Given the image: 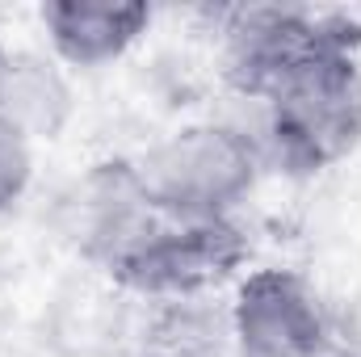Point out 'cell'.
<instances>
[{"mask_svg": "<svg viewBox=\"0 0 361 357\" xmlns=\"http://www.w3.org/2000/svg\"><path fill=\"white\" fill-rule=\"evenodd\" d=\"M265 105L273 160L294 177L336 169L361 147V63L357 38H336L294 63Z\"/></svg>", "mask_w": 361, "mask_h": 357, "instance_id": "1", "label": "cell"}, {"mask_svg": "<svg viewBox=\"0 0 361 357\" xmlns=\"http://www.w3.org/2000/svg\"><path fill=\"white\" fill-rule=\"evenodd\" d=\"M135 177L152 210L177 223L231 219L261 181V147L223 122H193L152 143Z\"/></svg>", "mask_w": 361, "mask_h": 357, "instance_id": "2", "label": "cell"}, {"mask_svg": "<svg viewBox=\"0 0 361 357\" xmlns=\"http://www.w3.org/2000/svg\"><path fill=\"white\" fill-rule=\"evenodd\" d=\"M248 261V236L235 219L177 223L156 219L114 265L105 269L114 286L135 298H206L231 282Z\"/></svg>", "mask_w": 361, "mask_h": 357, "instance_id": "3", "label": "cell"}, {"mask_svg": "<svg viewBox=\"0 0 361 357\" xmlns=\"http://www.w3.org/2000/svg\"><path fill=\"white\" fill-rule=\"evenodd\" d=\"M219 34H223L227 80L252 101H265L273 85L324 42H336V38L361 42L353 21L345 17H328L311 8H277V4L231 8Z\"/></svg>", "mask_w": 361, "mask_h": 357, "instance_id": "4", "label": "cell"}, {"mask_svg": "<svg viewBox=\"0 0 361 357\" xmlns=\"http://www.w3.org/2000/svg\"><path fill=\"white\" fill-rule=\"evenodd\" d=\"M227 315L240 357H324L332 337L315 286L281 265L244 273Z\"/></svg>", "mask_w": 361, "mask_h": 357, "instance_id": "5", "label": "cell"}, {"mask_svg": "<svg viewBox=\"0 0 361 357\" xmlns=\"http://www.w3.org/2000/svg\"><path fill=\"white\" fill-rule=\"evenodd\" d=\"M156 219H160V210H152V202L143 198L135 164L105 160V164H92L80 181L72 231L80 240V253L105 273Z\"/></svg>", "mask_w": 361, "mask_h": 357, "instance_id": "6", "label": "cell"}, {"mask_svg": "<svg viewBox=\"0 0 361 357\" xmlns=\"http://www.w3.org/2000/svg\"><path fill=\"white\" fill-rule=\"evenodd\" d=\"M38 21L59 63L105 68L147 34L152 8L122 0H51L38 8Z\"/></svg>", "mask_w": 361, "mask_h": 357, "instance_id": "7", "label": "cell"}, {"mask_svg": "<svg viewBox=\"0 0 361 357\" xmlns=\"http://www.w3.org/2000/svg\"><path fill=\"white\" fill-rule=\"evenodd\" d=\"M143 311L135 315L118 357H240L231 337L227 307L206 298H139Z\"/></svg>", "mask_w": 361, "mask_h": 357, "instance_id": "8", "label": "cell"}, {"mask_svg": "<svg viewBox=\"0 0 361 357\" xmlns=\"http://www.w3.org/2000/svg\"><path fill=\"white\" fill-rule=\"evenodd\" d=\"M76 114V92L55 55L0 42V118L13 122L30 143L59 139Z\"/></svg>", "mask_w": 361, "mask_h": 357, "instance_id": "9", "label": "cell"}, {"mask_svg": "<svg viewBox=\"0 0 361 357\" xmlns=\"http://www.w3.org/2000/svg\"><path fill=\"white\" fill-rule=\"evenodd\" d=\"M34 181V147L30 139L0 118V214H8Z\"/></svg>", "mask_w": 361, "mask_h": 357, "instance_id": "10", "label": "cell"}]
</instances>
